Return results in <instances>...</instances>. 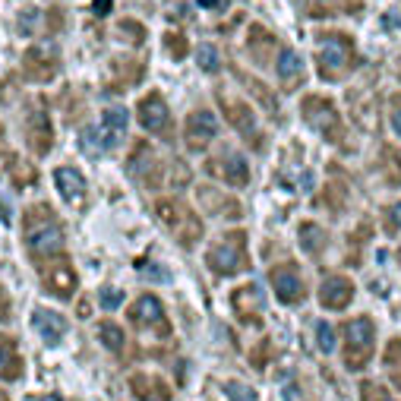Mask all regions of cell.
I'll use <instances>...</instances> for the list:
<instances>
[{
  "label": "cell",
  "mask_w": 401,
  "mask_h": 401,
  "mask_svg": "<svg viewBox=\"0 0 401 401\" xmlns=\"http://www.w3.org/2000/svg\"><path fill=\"white\" fill-rule=\"evenodd\" d=\"M205 262H209V269L215 275H222V278H231V275L243 272V269L250 266L247 234H243V231H228V234H222L205 250Z\"/></svg>",
  "instance_id": "cell-1"
},
{
  "label": "cell",
  "mask_w": 401,
  "mask_h": 401,
  "mask_svg": "<svg viewBox=\"0 0 401 401\" xmlns=\"http://www.w3.org/2000/svg\"><path fill=\"white\" fill-rule=\"evenodd\" d=\"M344 332V367L348 369H363L373 357L376 348V325L369 316H354L341 325Z\"/></svg>",
  "instance_id": "cell-2"
},
{
  "label": "cell",
  "mask_w": 401,
  "mask_h": 401,
  "mask_svg": "<svg viewBox=\"0 0 401 401\" xmlns=\"http://www.w3.org/2000/svg\"><path fill=\"white\" fill-rule=\"evenodd\" d=\"M26 243H29V253L45 259V256H57L64 250V228L41 209V222H35V215L29 212V222H26Z\"/></svg>",
  "instance_id": "cell-3"
},
{
  "label": "cell",
  "mask_w": 401,
  "mask_h": 401,
  "mask_svg": "<svg viewBox=\"0 0 401 401\" xmlns=\"http://www.w3.org/2000/svg\"><path fill=\"white\" fill-rule=\"evenodd\" d=\"M155 212H158V218L171 228V234H177V240L184 243V247H193L196 237L203 234L196 212H193L190 205H184L180 199H161V203L155 205Z\"/></svg>",
  "instance_id": "cell-4"
},
{
  "label": "cell",
  "mask_w": 401,
  "mask_h": 401,
  "mask_svg": "<svg viewBox=\"0 0 401 401\" xmlns=\"http://www.w3.org/2000/svg\"><path fill=\"white\" fill-rule=\"evenodd\" d=\"M130 322L140 325V329H149L155 332V335H171V322H168L165 316V306H161V300L155 297V294H142V297H136V304L130 306Z\"/></svg>",
  "instance_id": "cell-5"
},
{
  "label": "cell",
  "mask_w": 401,
  "mask_h": 401,
  "mask_svg": "<svg viewBox=\"0 0 401 401\" xmlns=\"http://www.w3.org/2000/svg\"><path fill=\"white\" fill-rule=\"evenodd\" d=\"M269 281H272L275 297H278L281 304H287V306L300 304V300L306 297L304 275H300V269L294 266V262H285V266H275L272 272H269Z\"/></svg>",
  "instance_id": "cell-6"
},
{
  "label": "cell",
  "mask_w": 401,
  "mask_h": 401,
  "mask_svg": "<svg viewBox=\"0 0 401 401\" xmlns=\"http://www.w3.org/2000/svg\"><path fill=\"white\" fill-rule=\"evenodd\" d=\"M209 174H215V177L224 180L228 186H247L250 184V165L240 152H234V149H222V152L209 161Z\"/></svg>",
  "instance_id": "cell-7"
},
{
  "label": "cell",
  "mask_w": 401,
  "mask_h": 401,
  "mask_svg": "<svg viewBox=\"0 0 401 401\" xmlns=\"http://www.w3.org/2000/svg\"><path fill=\"white\" fill-rule=\"evenodd\" d=\"M136 114H140L142 130H149V133H155V136H168V130H171V111H168L165 98H161L158 92H149L140 102Z\"/></svg>",
  "instance_id": "cell-8"
},
{
  "label": "cell",
  "mask_w": 401,
  "mask_h": 401,
  "mask_svg": "<svg viewBox=\"0 0 401 401\" xmlns=\"http://www.w3.org/2000/svg\"><path fill=\"white\" fill-rule=\"evenodd\" d=\"M304 117H306V123H310L316 133L329 136V140H335L338 130H341V121H338L332 102H322V98H306V102H304Z\"/></svg>",
  "instance_id": "cell-9"
},
{
  "label": "cell",
  "mask_w": 401,
  "mask_h": 401,
  "mask_svg": "<svg viewBox=\"0 0 401 401\" xmlns=\"http://www.w3.org/2000/svg\"><path fill=\"white\" fill-rule=\"evenodd\" d=\"M218 136V121L212 111H193L190 117H186V146L193 149V152H199V149H205L212 140Z\"/></svg>",
  "instance_id": "cell-10"
},
{
  "label": "cell",
  "mask_w": 401,
  "mask_h": 401,
  "mask_svg": "<svg viewBox=\"0 0 401 401\" xmlns=\"http://www.w3.org/2000/svg\"><path fill=\"white\" fill-rule=\"evenodd\" d=\"M351 297H354V281L344 278V275H329L319 285V304L325 310H344L351 304Z\"/></svg>",
  "instance_id": "cell-11"
},
{
  "label": "cell",
  "mask_w": 401,
  "mask_h": 401,
  "mask_svg": "<svg viewBox=\"0 0 401 401\" xmlns=\"http://www.w3.org/2000/svg\"><path fill=\"white\" fill-rule=\"evenodd\" d=\"M231 304H234V313L240 316V322L259 325V313H262V291H259V285L237 287L234 297H231Z\"/></svg>",
  "instance_id": "cell-12"
},
{
  "label": "cell",
  "mask_w": 401,
  "mask_h": 401,
  "mask_svg": "<svg viewBox=\"0 0 401 401\" xmlns=\"http://www.w3.org/2000/svg\"><path fill=\"white\" fill-rule=\"evenodd\" d=\"M32 329L39 332L45 344H60L67 335V319L54 310H35L32 313Z\"/></svg>",
  "instance_id": "cell-13"
},
{
  "label": "cell",
  "mask_w": 401,
  "mask_h": 401,
  "mask_svg": "<svg viewBox=\"0 0 401 401\" xmlns=\"http://www.w3.org/2000/svg\"><path fill=\"white\" fill-rule=\"evenodd\" d=\"M348 54H351V41L341 35H329V39L319 45V64L322 73H335L341 67H348Z\"/></svg>",
  "instance_id": "cell-14"
},
{
  "label": "cell",
  "mask_w": 401,
  "mask_h": 401,
  "mask_svg": "<svg viewBox=\"0 0 401 401\" xmlns=\"http://www.w3.org/2000/svg\"><path fill=\"white\" fill-rule=\"evenodd\" d=\"M130 392H133L140 401H171L168 382H161L158 376H146V373L130 376Z\"/></svg>",
  "instance_id": "cell-15"
},
{
  "label": "cell",
  "mask_w": 401,
  "mask_h": 401,
  "mask_svg": "<svg viewBox=\"0 0 401 401\" xmlns=\"http://www.w3.org/2000/svg\"><path fill=\"white\" fill-rule=\"evenodd\" d=\"M54 186H57L60 196L73 205H79L86 196V180L76 168H57V171H54Z\"/></svg>",
  "instance_id": "cell-16"
},
{
  "label": "cell",
  "mask_w": 401,
  "mask_h": 401,
  "mask_svg": "<svg viewBox=\"0 0 401 401\" xmlns=\"http://www.w3.org/2000/svg\"><path fill=\"white\" fill-rule=\"evenodd\" d=\"M45 287L54 294V297L70 300V297H73V291H76V272H73V266L60 262L57 269L45 272Z\"/></svg>",
  "instance_id": "cell-17"
},
{
  "label": "cell",
  "mask_w": 401,
  "mask_h": 401,
  "mask_svg": "<svg viewBox=\"0 0 401 401\" xmlns=\"http://www.w3.org/2000/svg\"><path fill=\"white\" fill-rule=\"evenodd\" d=\"M22 376V357L20 348H16L13 338L0 335V379L4 382H13Z\"/></svg>",
  "instance_id": "cell-18"
},
{
  "label": "cell",
  "mask_w": 401,
  "mask_h": 401,
  "mask_svg": "<svg viewBox=\"0 0 401 401\" xmlns=\"http://www.w3.org/2000/svg\"><path fill=\"white\" fill-rule=\"evenodd\" d=\"M224 117H228V123L237 130L240 136H253L256 133V117L253 111H250V104L243 102H224Z\"/></svg>",
  "instance_id": "cell-19"
},
{
  "label": "cell",
  "mask_w": 401,
  "mask_h": 401,
  "mask_svg": "<svg viewBox=\"0 0 401 401\" xmlns=\"http://www.w3.org/2000/svg\"><path fill=\"white\" fill-rule=\"evenodd\" d=\"M275 73L285 86H294L300 76H304V60H300L297 51H281L278 60H275Z\"/></svg>",
  "instance_id": "cell-20"
},
{
  "label": "cell",
  "mask_w": 401,
  "mask_h": 401,
  "mask_svg": "<svg viewBox=\"0 0 401 401\" xmlns=\"http://www.w3.org/2000/svg\"><path fill=\"white\" fill-rule=\"evenodd\" d=\"M297 240H300V250H306L310 256H319L325 250V231L313 222H304L297 228Z\"/></svg>",
  "instance_id": "cell-21"
},
{
  "label": "cell",
  "mask_w": 401,
  "mask_h": 401,
  "mask_svg": "<svg viewBox=\"0 0 401 401\" xmlns=\"http://www.w3.org/2000/svg\"><path fill=\"white\" fill-rule=\"evenodd\" d=\"M382 367H386V376L392 379V386L401 392V338H392V341L386 344Z\"/></svg>",
  "instance_id": "cell-22"
},
{
  "label": "cell",
  "mask_w": 401,
  "mask_h": 401,
  "mask_svg": "<svg viewBox=\"0 0 401 401\" xmlns=\"http://www.w3.org/2000/svg\"><path fill=\"white\" fill-rule=\"evenodd\" d=\"M98 338H102V344L108 351H114V354H121L123 351V329L117 322H108V319L98 322Z\"/></svg>",
  "instance_id": "cell-23"
},
{
  "label": "cell",
  "mask_w": 401,
  "mask_h": 401,
  "mask_svg": "<svg viewBox=\"0 0 401 401\" xmlns=\"http://www.w3.org/2000/svg\"><path fill=\"white\" fill-rule=\"evenodd\" d=\"M127 121H130V114H127V108H121V104L104 108V114H102V127L114 130V133H123V130H127Z\"/></svg>",
  "instance_id": "cell-24"
},
{
  "label": "cell",
  "mask_w": 401,
  "mask_h": 401,
  "mask_svg": "<svg viewBox=\"0 0 401 401\" xmlns=\"http://www.w3.org/2000/svg\"><path fill=\"white\" fill-rule=\"evenodd\" d=\"M222 392L228 401H256V392L247 386V382H237V379H228L222 382Z\"/></svg>",
  "instance_id": "cell-25"
},
{
  "label": "cell",
  "mask_w": 401,
  "mask_h": 401,
  "mask_svg": "<svg viewBox=\"0 0 401 401\" xmlns=\"http://www.w3.org/2000/svg\"><path fill=\"white\" fill-rule=\"evenodd\" d=\"M196 64H199V70L215 73L218 67H222V54H218V48H215V45H199V51H196Z\"/></svg>",
  "instance_id": "cell-26"
},
{
  "label": "cell",
  "mask_w": 401,
  "mask_h": 401,
  "mask_svg": "<svg viewBox=\"0 0 401 401\" xmlns=\"http://www.w3.org/2000/svg\"><path fill=\"white\" fill-rule=\"evenodd\" d=\"M316 344H319L322 354H332V351H335V329L325 325V322H319L316 325Z\"/></svg>",
  "instance_id": "cell-27"
},
{
  "label": "cell",
  "mask_w": 401,
  "mask_h": 401,
  "mask_svg": "<svg viewBox=\"0 0 401 401\" xmlns=\"http://www.w3.org/2000/svg\"><path fill=\"white\" fill-rule=\"evenodd\" d=\"M360 398L363 401H398V398H392L382 386H376V382H363V386H360Z\"/></svg>",
  "instance_id": "cell-28"
},
{
  "label": "cell",
  "mask_w": 401,
  "mask_h": 401,
  "mask_svg": "<svg viewBox=\"0 0 401 401\" xmlns=\"http://www.w3.org/2000/svg\"><path fill=\"white\" fill-rule=\"evenodd\" d=\"M98 300H102L104 310H117V306L123 304V291H117V287H102V291H98Z\"/></svg>",
  "instance_id": "cell-29"
},
{
  "label": "cell",
  "mask_w": 401,
  "mask_h": 401,
  "mask_svg": "<svg viewBox=\"0 0 401 401\" xmlns=\"http://www.w3.org/2000/svg\"><path fill=\"white\" fill-rule=\"evenodd\" d=\"M10 316H13V304H10V294L0 285V322H7Z\"/></svg>",
  "instance_id": "cell-30"
},
{
  "label": "cell",
  "mask_w": 401,
  "mask_h": 401,
  "mask_svg": "<svg viewBox=\"0 0 401 401\" xmlns=\"http://www.w3.org/2000/svg\"><path fill=\"white\" fill-rule=\"evenodd\" d=\"M392 130L401 136V95L392 98Z\"/></svg>",
  "instance_id": "cell-31"
},
{
  "label": "cell",
  "mask_w": 401,
  "mask_h": 401,
  "mask_svg": "<svg viewBox=\"0 0 401 401\" xmlns=\"http://www.w3.org/2000/svg\"><path fill=\"white\" fill-rule=\"evenodd\" d=\"M388 228H392V231L401 228V203H395L392 209H388Z\"/></svg>",
  "instance_id": "cell-32"
},
{
  "label": "cell",
  "mask_w": 401,
  "mask_h": 401,
  "mask_svg": "<svg viewBox=\"0 0 401 401\" xmlns=\"http://www.w3.org/2000/svg\"><path fill=\"white\" fill-rule=\"evenodd\" d=\"M108 10H111V0H95V13L98 16H104Z\"/></svg>",
  "instance_id": "cell-33"
},
{
  "label": "cell",
  "mask_w": 401,
  "mask_h": 401,
  "mask_svg": "<svg viewBox=\"0 0 401 401\" xmlns=\"http://www.w3.org/2000/svg\"><path fill=\"white\" fill-rule=\"evenodd\" d=\"M196 4L203 10H218V7H222V0H196Z\"/></svg>",
  "instance_id": "cell-34"
},
{
  "label": "cell",
  "mask_w": 401,
  "mask_h": 401,
  "mask_svg": "<svg viewBox=\"0 0 401 401\" xmlns=\"http://www.w3.org/2000/svg\"><path fill=\"white\" fill-rule=\"evenodd\" d=\"M0 218L10 224V212H7V205H4V196H0Z\"/></svg>",
  "instance_id": "cell-35"
},
{
  "label": "cell",
  "mask_w": 401,
  "mask_h": 401,
  "mask_svg": "<svg viewBox=\"0 0 401 401\" xmlns=\"http://www.w3.org/2000/svg\"><path fill=\"white\" fill-rule=\"evenodd\" d=\"M39 401H64L60 395H45V398H39Z\"/></svg>",
  "instance_id": "cell-36"
},
{
  "label": "cell",
  "mask_w": 401,
  "mask_h": 401,
  "mask_svg": "<svg viewBox=\"0 0 401 401\" xmlns=\"http://www.w3.org/2000/svg\"><path fill=\"white\" fill-rule=\"evenodd\" d=\"M0 401H10V398H7V395H4V392H0Z\"/></svg>",
  "instance_id": "cell-37"
}]
</instances>
